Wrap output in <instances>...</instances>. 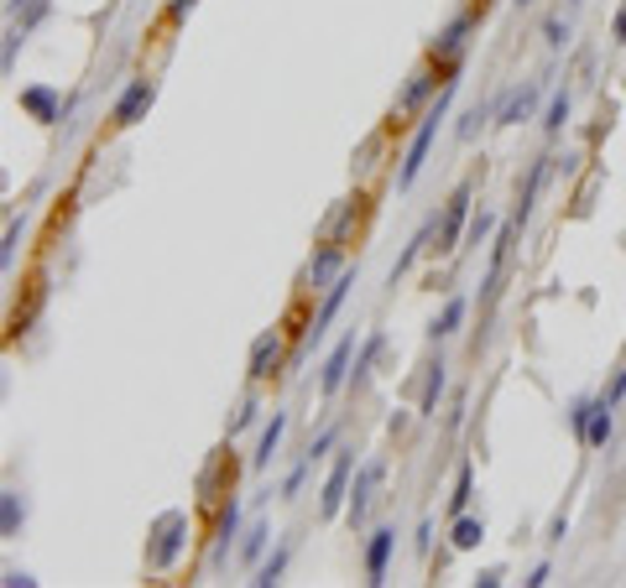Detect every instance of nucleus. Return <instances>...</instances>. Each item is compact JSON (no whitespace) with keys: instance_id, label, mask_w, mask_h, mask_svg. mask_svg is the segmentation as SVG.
<instances>
[{"instance_id":"f257e3e1","label":"nucleus","mask_w":626,"mask_h":588,"mask_svg":"<svg viewBox=\"0 0 626 588\" xmlns=\"http://www.w3.org/2000/svg\"><path fill=\"white\" fill-rule=\"evenodd\" d=\"M189 541H193V520H189V511H183V505L162 511V516L146 526V567H152V573H172V567L183 563Z\"/></svg>"},{"instance_id":"f03ea898","label":"nucleus","mask_w":626,"mask_h":588,"mask_svg":"<svg viewBox=\"0 0 626 588\" xmlns=\"http://www.w3.org/2000/svg\"><path fill=\"white\" fill-rule=\"evenodd\" d=\"M481 22H485V0H481V5H459L455 16H449V22H444L434 37H429V58H434L438 69L465 63V52H470V42H475Z\"/></svg>"},{"instance_id":"7ed1b4c3","label":"nucleus","mask_w":626,"mask_h":588,"mask_svg":"<svg viewBox=\"0 0 626 588\" xmlns=\"http://www.w3.org/2000/svg\"><path fill=\"white\" fill-rule=\"evenodd\" d=\"M470 213H475V177H459L455 193L444 198V209L434 213V250H438V256H449V250L465 245Z\"/></svg>"},{"instance_id":"20e7f679","label":"nucleus","mask_w":626,"mask_h":588,"mask_svg":"<svg viewBox=\"0 0 626 588\" xmlns=\"http://www.w3.org/2000/svg\"><path fill=\"white\" fill-rule=\"evenodd\" d=\"M444 78H449V69H438L434 58H423L418 69L402 78V89H397V99H392V120H418L429 105L438 99V89H444Z\"/></svg>"},{"instance_id":"39448f33","label":"nucleus","mask_w":626,"mask_h":588,"mask_svg":"<svg viewBox=\"0 0 626 588\" xmlns=\"http://www.w3.org/2000/svg\"><path fill=\"white\" fill-rule=\"evenodd\" d=\"M241 520H245V505L230 494L215 505V537H209V573H225L236 547H241Z\"/></svg>"},{"instance_id":"423d86ee","label":"nucleus","mask_w":626,"mask_h":588,"mask_svg":"<svg viewBox=\"0 0 626 588\" xmlns=\"http://www.w3.org/2000/svg\"><path fill=\"white\" fill-rule=\"evenodd\" d=\"M282 365H288V329H262L251 339V354H245L251 385H266L272 376H282Z\"/></svg>"},{"instance_id":"0eeeda50","label":"nucleus","mask_w":626,"mask_h":588,"mask_svg":"<svg viewBox=\"0 0 626 588\" xmlns=\"http://www.w3.org/2000/svg\"><path fill=\"white\" fill-rule=\"evenodd\" d=\"M350 479H356V453L350 448H335V464L324 474V490H318V516L339 520L345 505H350Z\"/></svg>"},{"instance_id":"6e6552de","label":"nucleus","mask_w":626,"mask_h":588,"mask_svg":"<svg viewBox=\"0 0 626 588\" xmlns=\"http://www.w3.org/2000/svg\"><path fill=\"white\" fill-rule=\"evenodd\" d=\"M538 105H543V78H522V84H511L502 99H496V131H517L522 120L538 115Z\"/></svg>"},{"instance_id":"1a4fd4ad","label":"nucleus","mask_w":626,"mask_h":588,"mask_svg":"<svg viewBox=\"0 0 626 588\" xmlns=\"http://www.w3.org/2000/svg\"><path fill=\"white\" fill-rule=\"evenodd\" d=\"M386 479V464L382 458H365L356 479H350V505H345V520H350V531H361L365 520H371V505H376V490H382Z\"/></svg>"},{"instance_id":"9d476101","label":"nucleus","mask_w":626,"mask_h":588,"mask_svg":"<svg viewBox=\"0 0 626 588\" xmlns=\"http://www.w3.org/2000/svg\"><path fill=\"white\" fill-rule=\"evenodd\" d=\"M345 271H350L345 245H339V240H318V245H313V256H309V266H303V286H309V292H329Z\"/></svg>"},{"instance_id":"9b49d317","label":"nucleus","mask_w":626,"mask_h":588,"mask_svg":"<svg viewBox=\"0 0 626 588\" xmlns=\"http://www.w3.org/2000/svg\"><path fill=\"white\" fill-rule=\"evenodd\" d=\"M152 105H157V78H131L121 95H116V105H110V125L131 131V125H142L152 115Z\"/></svg>"},{"instance_id":"f8f14e48","label":"nucleus","mask_w":626,"mask_h":588,"mask_svg":"<svg viewBox=\"0 0 626 588\" xmlns=\"http://www.w3.org/2000/svg\"><path fill=\"white\" fill-rule=\"evenodd\" d=\"M16 105H22V115L37 120V125H58V120L69 115V99H63L58 84H26L22 95H16Z\"/></svg>"},{"instance_id":"ddd939ff","label":"nucleus","mask_w":626,"mask_h":588,"mask_svg":"<svg viewBox=\"0 0 626 588\" xmlns=\"http://www.w3.org/2000/svg\"><path fill=\"white\" fill-rule=\"evenodd\" d=\"M350 365H356V333H345L335 350L324 354V370H318V396L335 401L350 385Z\"/></svg>"},{"instance_id":"4468645a","label":"nucleus","mask_w":626,"mask_h":588,"mask_svg":"<svg viewBox=\"0 0 626 588\" xmlns=\"http://www.w3.org/2000/svg\"><path fill=\"white\" fill-rule=\"evenodd\" d=\"M549 172H554V157H532L528 162V177L517 183V213H511L517 230H528V219H532V209H538V193L549 183Z\"/></svg>"},{"instance_id":"2eb2a0df","label":"nucleus","mask_w":626,"mask_h":588,"mask_svg":"<svg viewBox=\"0 0 626 588\" xmlns=\"http://www.w3.org/2000/svg\"><path fill=\"white\" fill-rule=\"evenodd\" d=\"M392 552H397V526H376V531L365 537V584H371V588L386 584Z\"/></svg>"},{"instance_id":"dca6fc26","label":"nucleus","mask_w":626,"mask_h":588,"mask_svg":"<svg viewBox=\"0 0 626 588\" xmlns=\"http://www.w3.org/2000/svg\"><path fill=\"white\" fill-rule=\"evenodd\" d=\"M288 412H272L262 422V438H256V453H251V469L256 474H266L272 469V458H277V448H282V438H288Z\"/></svg>"},{"instance_id":"f3484780","label":"nucleus","mask_w":626,"mask_h":588,"mask_svg":"<svg viewBox=\"0 0 626 588\" xmlns=\"http://www.w3.org/2000/svg\"><path fill=\"white\" fill-rule=\"evenodd\" d=\"M423 250H434V219H423V230H418V235L408 240V250H402V256L392 260V271H386V286H397V282H402V277H408L412 266H418V256H423Z\"/></svg>"},{"instance_id":"a211bd4d","label":"nucleus","mask_w":626,"mask_h":588,"mask_svg":"<svg viewBox=\"0 0 626 588\" xmlns=\"http://www.w3.org/2000/svg\"><path fill=\"white\" fill-rule=\"evenodd\" d=\"M382 350H386V333L371 329V333H365V344L356 350V365H350V391H365V380H371V370H376Z\"/></svg>"},{"instance_id":"6ab92c4d","label":"nucleus","mask_w":626,"mask_h":588,"mask_svg":"<svg viewBox=\"0 0 626 588\" xmlns=\"http://www.w3.org/2000/svg\"><path fill=\"white\" fill-rule=\"evenodd\" d=\"M356 219H361V198H339L329 219H324V230L318 240H339V245H350V230H356Z\"/></svg>"},{"instance_id":"aec40b11","label":"nucleus","mask_w":626,"mask_h":588,"mask_svg":"<svg viewBox=\"0 0 626 588\" xmlns=\"http://www.w3.org/2000/svg\"><path fill=\"white\" fill-rule=\"evenodd\" d=\"M236 469H241V464H236V458L219 448L215 458L204 464V474H198V494H204V500H219L215 490H219V485H236Z\"/></svg>"},{"instance_id":"412c9836","label":"nucleus","mask_w":626,"mask_h":588,"mask_svg":"<svg viewBox=\"0 0 626 588\" xmlns=\"http://www.w3.org/2000/svg\"><path fill=\"white\" fill-rule=\"evenodd\" d=\"M266 547H272V526L266 520H251L241 531V547H236V563L241 567H256L266 558Z\"/></svg>"},{"instance_id":"4be33fe9","label":"nucleus","mask_w":626,"mask_h":588,"mask_svg":"<svg viewBox=\"0 0 626 588\" xmlns=\"http://www.w3.org/2000/svg\"><path fill=\"white\" fill-rule=\"evenodd\" d=\"M485 541V520L475 511H465V516H449V547L455 552H475Z\"/></svg>"},{"instance_id":"5701e85b","label":"nucleus","mask_w":626,"mask_h":588,"mask_svg":"<svg viewBox=\"0 0 626 588\" xmlns=\"http://www.w3.org/2000/svg\"><path fill=\"white\" fill-rule=\"evenodd\" d=\"M444 391H449V365H444V359H434V365H429V380H423V396H418V417H438V401H444Z\"/></svg>"},{"instance_id":"b1692460","label":"nucleus","mask_w":626,"mask_h":588,"mask_svg":"<svg viewBox=\"0 0 626 588\" xmlns=\"http://www.w3.org/2000/svg\"><path fill=\"white\" fill-rule=\"evenodd\" d=\"M288 563H292V541H277L262 563H256V578H251V584H256V588H277V584H282V573H288Z\"/></svg>"},{"instance_id":"393cba45","label":"nucleus","mask_w":626,"mask_h":588,"mask_svg":"<svg viewBox=\"0 0 626 588\" xmlns=\"http://www.w3.org/2000/svg\"><path fill=\"white\" fill-rule=\"evenodd\" d=\"M611 432H616V406H605V401L595 396V412H590V422H585V438H579V443H585V448H605V443H611Z\"/></svg>"},{"instance_id":"a878e982","label":"nucleus","mask_w":626,"mask_h":588,"mask_svg":"<svg viewBox=\"0 0 626 588\" xmlns=\"http://www.w3.org/2000/svg\"><path fill=\"white\" fill-rule=\"evenodd\" d=\"M22 526H26V500H22V490H0V537L16 541V537H22Z\"/></svg>"},{"instance_id":"bb28decb","label":"nucleus","mask_w":626,"mask_h":588,"mask_svg":"<svg viewBox=\"0 0 626 588\" xmlns=\"http://www.w3.org/2000/svg\"><path fill=\"white\" fill-rule=\"evenodd\" d=\"M465 318H470V303H465V297H449V303H444V313H438L434 323H429V339H455L459 329H465Z\"/></svg>"},{"instance_id":"cd10ccee","label":"nucleus","mask_w":626,"mask_h":588,"mask_svg":"<svg viewBox=\"0 0 626 588\" xmlns=\"http://www.w3.org/2000/svg\"><path fill=\"white\" fill-rule=\"evenodd\" d=\"M256 422H262V396L245 391V396L236 401V412H230V422H225V438H241V432H251Z\"/></svg>"},{"instance_id":"c85d7f7f","label":"nucleus","mask_w":626,"mask_h":588,"mask_svg":"<svg viewBox=\"0 0 626 588\" xmlns=\"http://www.w3.org/2000/svg\"><path fill=\"white\" fill-rule=\"evenodd\" d=\"M470 500H475V464L465 458L455 469V494H449V516H465L470 511Z\"/></svg>"},{"instance_id":"c756f323","label":"nucleus","mask_w":626,"mask_h":588,"mask_svg":"<svg viewBox=\"0 0 626 588\" xmlns=\"http://www.w3.org/2000/svg\"><path fill=\"white\" fill-rule=\"evenodd\" d=\"M569 105H575V95H569V89H558V95L549 99V110H543V136H549V142H558V136H564V125H569Z\"/></svg>"},{"instance_id":"7c9ffc66","label":"nucleus","mask_w":626,"mask_h":588,"mask_svg":"<svg viewBox=\"0 0 626 588\" xmlns=\"http://www.w3.org/2000/svg\"><path fill=\"white\" fill-rule=\"evenodd\" d=\"M22 240H26V213H11V219H5V240H0V271H11V266H16Z\"/></svg>"},{"instance_id":"2f4dec72","label":"nucleus","mask_w":626,"mask_h":588,"mask_svg":"<svg viewBox=\"0 0 626 588\" xmlns=\"http://www.w3.org/2000/svg\"><path fill=\"white\" fill-rule=\"evenodd\" d=\"M496 230H502L496 209H475V213H470V230H465V245H485Z\"/></svg>"},{"instance_id":"473e14b6","label":"nucleus","mask_w":626,"mask_h":588,"mask_svg":"<svg viewBox=\"0 0 626 588\" xmlns=\"http://www.w3.org/2000/svg\"><path fill=\"white\" fill-rule=\"evenodd\" d=\"M485 120H496V105H475V110H465V115H459V125H455V136H459V142H475Z\"/></svg>"},{"instance_id":"72a5a7b5","label":"nucleus","mask_w":626,"mask_h":588,"mask_svg":"<svg viewBox=\"0 0 626 588\" xmlns=\"http://www.w3.org/2000/svg\"><path fill=\"white\" fill-rule=\"evenodd\" d=\"M339 438H345V427H339V422H329V427H324V432H313L303 453H309L313 464H318V458H329V453H335V448H339Z\"/></svg>"},{"instance_id":"f704fd0d","label":"nucleus","mask_w":626,"mask_h":588,"mask_svg":"<svg viewBox=\"0 0 626 588\" xmlns=\"http://www.w3.org/2000/svg\"><path fill=\"white\" fill-rule=\"evenodd\" d=\"M309 474H313V458L303 453V458H298V464L288 469V479H282V490H277V500H298V494H303V485H309Z\"/></svg>"},{"instance_id":"c9c22d12","label":"nucleus","mask_w":626,"mask_h":588,"mask_svg":"<svg viewBox=\"0 0 626 588\" xmlns=\"http://www.w3.org/2000/svg\"><path fill=\"white\" fill-rule=\"evenodd\" d=\"M11 11H16V26H22V32H32V26H37L52 11V0H11Z\"/></svg>"},{"instance_id":"e433bc0d","label":"nucleus","mask_w":626,"mask_h":588,"mask_svg":"<svg viewBox=\"0 0 626 588\" xmlns=\"http://www.w3.org/2000/svg\"><path fill=\"white\" fill-rule=\"evenodd\" d=\"M543 37H549V48L554 52H564L569 48V37H575V26H569V16H549V22H543Z\"/></svg>"},{"instance_id":"4c0bfd02","label":"nucleus","mask_w":626,"mask_h":588,"mask_svg":"<svg viewBox=\"0 0 626 588\" xmlns=\"http://www.w3.org/2000/svg\"><path fill=\"white\" fill-rule=\"evenodd\" d=\"M382 146H386L382 131H376V136H365L361 151H356V172H371V167H376V157H382Z\"/></svg>"},{"instance_id":"58836bf2","label":"nucleus","mask_w":626,"mask_h":588,"mask_svg":"<svg viewBox=\"0 0 626 588\" xmlns=\"http://www.w3.org/2000/svg\"><path fill=\"white\" fill-rule=\"evenodd\" d=\"M590 412H595V396H575V401H569V427H575V438H585Z\"/></svg>"},{"instance_id":"ea45409f","label":"nucleus","mask_w":626,"mask_h":588,"mask_svg":"<svg viewBox=\"0 0 626 588\" xmlns=\"http://www.w3.org/2000/svg\"><path fill=\"white\" fill-rule=\"evenodd\" d=\"M26 37H32V32H22V26H11V32H5V52H0V69H5V73L16 69V52H22Z\"/></svg>"},{"instance_id":"a19ab883","label":"nucleus","mask_w":626,"mask_h":588,"mask_svg":"<svg viewBox=\"0 0 626 588\" xmlns=\"http://www.w3.org/2000/svg\"><path fill=\"white\" fill-rule=\"evenodd\" d=\"M622 396H626V370H616V376H611V385L601 391V401H605V406H622Z\"/></svg>"},{"instance_id":"79ce46f5","label":"nucleus","mask_w":626,"mask_h":588,"mask_svg":"<svg viewBox=\"0 0 626 588\" xmlns=\"http://www.w3.org/2000/svg\"><path fill=\"white\" fill-rule=\"evenodd\" d=\"M412 547H418V558L434 552V520H418V541H412Z\"/></svg>"},{"instance_id":"37998d69","label":"nucleus","mask_w":626,"mask_h":588,"mask_svg":"<svg viewBox=\"0 0 626 588\" xmlns=\"http://www.w3.org/2000/svg\"><path fill=\"white\" fill-rule=\"evenodd\" d=\"M198 11V0H168V22H189Z\"/></svg>"},{"instance_id":"c03bdc74","label":"nucleus","mask_w":626,"mask_h":588,"mask_svg":"<svg viewBox=\"0 0 626 588\" xmlns=\"http://www.w3.org/2000/svg\"><path fill=\"white\" fill-rule=\"evenodd\" d=\"M5 588H37V578L26 567H5Z\"/></svg>"},{"instance_id":"a18cd8bd","label":"nucleus","mask_w":626,"mask_h":588,"mask_svg":"<svg viewBox=\"0 0 626 588\" xmlns=\"http://www.w3.org/2000/svg\"><path fill=\"white\" fill-rule=\"evenodd\" d=\"M502 584H506L502 567H485V573H475V588H502Z\"/></svg>"},{"instance_id":"49530a36","label":"nucleus","mask_w":626,"mask_h":588,"mask_svg":"<svg viewBox=\"0 0 626 588\" xmlns=\"http://www.w3.org/2000/svg\"><path fill=\"white\" fill-rule=\"evenodd\" d=\"M564 537H569V520H564V516H554V520H549V537H543V541H549V547H558V541H564Z\"/></svg>"},{"instance_id":"de8ad7c7","label":"nucleus","mask_w":626,"mask_h":588,"mask_svg":"<svg viewBox=\"0 0 626 588\" xmlns=\"http://www.w3.org/2000/svg\"><path fill=\"white\" fill-rule=\"evenodd\" d=\"M549 578H554V567H549V563H538V567L528 573V578H522V584H528V588H543Z\"/></svg>"},{"instance_id":"09e8293b","label":"nucleus","mask_w":626,"mask_h":588,"mask_svg":"<svg viewBox=\"0 0 626 588\" xmlns=\"http://www.w3.org/2000/svg\"><path fill=\"white\" fill-rule=\"evenodd\" d=\"M611 42L626 48V0H622V11H616V22H611Z\"/></svg>"},{"instance_id":"8fccbe9b","label":"nucleus","mask_w":626,"mask_h":588,"mask_svg":"<svg viewBox=\"0 0 626 588\" xmlns=\"http://www.w3.org/2000/svg\"><path fill=\"white\" fill-rule=\"evenodd\" d=\"M459 422H465V396H455V406H449V432H459Z\"/></svg>"},{"instance_id":"3c124183","label":"nucleus","mask_w":626,"mask_h":588,"mask_svg":"<svg viewBox=\"0 0 626 588\" xmlns=\"http://www.w3.org/2000/svg\"><path fill=\"white\" fill-rule=\"evenodd\" d=\"M558 5H579V0H558Z\"/></svg>"},{"instance_id":"603ef678","label":"nucleus","mask_w":626,"mask_h":588,"mask_svg":"<svg viewBox=\"0 0 626 588\" xmlns=\"http://www.w3.org/2000/svg\"><path fill=\"white\" fill-rule=\"evenodd\" d=\"M517 5H532V0H517Z\"/></svg>"}]
</instances>
